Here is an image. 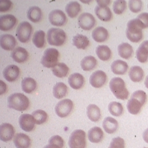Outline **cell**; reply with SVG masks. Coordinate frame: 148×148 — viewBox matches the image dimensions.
Segmentation results:
<instances>
[{
	"instance_id": "cell-1",
	"label": "cell",
	"mask_w": 148,
	"mask_h": 148,
	"mask_svg": "<svg viewBox=\"0 0 148 148\" xmlns=\"http://www.w3.org/2000/svg\"><path fill=\"white\" fill-rule=\"evenodd\" d=\"M147 101L146 92L143 90L135 92L132 94L127 104V108L130 113L134 115L139 114Z\"/></svg>"
},
{
	"instance_id": "cell-2",
	"label": "cell",
	"mask_w": 148,
	"mask_h": 148,
	"mask_svg": "<svg viewBox=\"0 0 148 148\" xmlns=\"http://www.w3.org/2000/svg\"><path fill=\"white\" fill-rule=\"evenodd\" d=\"M145 29L144 25L138 18L131 20L127 24L126 37L133 43L140 42L143 38V29Z\"/></svg>"
},
{
	"instance_id": "cell-3",
	"label": "cell",
	"mask_w": 148,
	"mask_h": 148,
	"mask_svg": "<svg viewBox=\"0 0 148 148\" xmlns=\"http://www.w3.org/2000/svg\"><path fill=\"white\" fill-rule=\"evenodd\" d=\"M8 103L9 107L16 111H24L29 106V100L28 97L21 93L16 92L8 97Z\"/></svg>"
},
{
	"instance_id": "cell-4",
	"label": "cell",
	"mask_w": 148,
	"mask_h": 148,
	"mask_svg": "<svg viewBox=\"0 0 148 148\" xmlns=\"http://www.w3.org/2000/svg\"><path fill=\"white\" fill-rule=\"evenodd\" d=\"M110 88L114 95L119 99L126 100L129 96V92L126 84L120 77H114L110 82Z\"/></svg>"
},
{
	"instance_id": "cell-5",
	"label": "cell",
	"mask_w": 148,
	"mask_h": 148,
	"mask_svg": "<svg viewBox=\"0 0 148 148\" xmlns=\"http://www.w3.org/2000/svg\"><path fill=\"white\" fill-rule=\"evenodd\" d=\"M66 39V34L61 29L51 28L47 34L48 43L52 46H61L65 43Z\"/></svg>"
},
{
	"instance_id": "cell-6",
	"label": "cell",
	"mask_w": 148,
	"mask_h": 148,
	"mask_svg": "<svg viewBox=\"0 0 148 148\" xmlns=\"http://www.w3.org/2000/svg\"><path fill=\"white\" fill-rule=\"evenodd\" d=\"M59 57L60 53L56 48H47L42 57L41 64L47 68H53L58 64Z\"/></svg>"
},
{
	"instance_id": "cell-7",
	"label": "cell",
	"mask_w": 148,
	"mask_h": 148,
	"mask_svg": "<svg viewBox=\"0 0 148 148\" xmlns=\"http://www.w3.org/2000/svg\"><path fill=\"white\" fill-rule=\"evenodd\" d=\"M70 148H85L86 146V134L82 130H76L73 131L69 140Z\"/></svg>"
},
{
	"instance_id": "cell-8",
	"label": "cell",
	"mask_w": 148,
	"mask_h": 148,
	"mask_svg": "<svg viewBox=\"0 0 148 148\" xmlns=\"http://www.w3.org/2000/svg\"><path fill=\"white\" fill-rule=\"evenodd\" d=\"M33 32L32 25L28 21H23L16 29V36L21 43H27L29 40Z\"/></svg>"
},
{
	"instance_id": "cell-9",
	"label": "cell",
	"mask_w": 148,
	"mask_h": 148,
	"mask_svg": "<svg viewBox=\"0 0 148 148\" xmlns=\"http://www.w3.org/2000/svg\"><path fill=\"white\" fill-rule=\"evenodd\" d=\"M74 103L69 99H65L58 102L56 106L55 111L57 115L61 118L67 117L73 111Z\"/></svg>"
},
{
	"instance_id": "cell-10",
	"label": "cell",
	"mask_w": 148,
	"mask_h": 148,
	"mask_svg": "<svg viewBox=\"0 0 148 148\" xmlns=\"http://www.w3.org/2000/svg\"><path fill=\"white\" fill-rule=\"evenodd\" d=\"M78 25L82 29L90 30L96 24V20L92 14L88 12L82 14L77 19Z\"/></svg>"
},
{
	"instance_id": "cell-11",
	"label": "cell",
	"mask_w": 148,
	"mask_h": 148,
	"mask_svg": "<svg viewBox=\"0 0 148 148\" xmlns=\"http://www.w3.org/2000/svg\"><path fill=\"white\" fill-rule=\"evenodd\" d=\"M48 18L51 24L56 27L64 25L67 20L65 13L62 11L58 9L52 10L49 13Z\"/></svg>"
},
{
	"instance_id": "cell-12",
	"label": "cell",
	"mask_w": 148,
	"mask_h": 148,
	"mask_svg": "<svg viewBox=\"0 0 148 148\" xmlns=\"http://www.w3.org/2000/svg\"><path fill=\"white\" fill-rule=\"evenodd\" d=\"M107 79V75L104 71L97 70L94 72L90 76L89 82L94 88H100L106 84Z\"/></svg>"
},
{
	"instance_id": "cell-13",
	"label": "cell",
	"mask_w": 148,
	"mask_h": 148,
	"mask_svg": "<svg viewBox=\"0 0 148 148\" xmlns=\"http://www.w3.org/2000/svg\"><path fill=\"white\" fill-rule=\"evenodd\" d=\"M21 129L26 132H30L34 129L36 121L33 116L29 114H23L18 119Z\"/></svg>"
},
{
	"instance_id": "cell-14",
	"label": "cell",
	"mask_w": 148,
	"mask_h": 148,
	"mask_svg": "<svg viewBox=\"0 0 148 148\" xmlns=\"http://www.w3.org/2000/svg\"><path fill=\"white\" fill-rule=\"evenodd\" d=\"M16 23V18L12 15L7 14L1 16L0 18V29L3 32L9 31L15 26Z\"/></svg>"
},
{
	"instance_id": "cell-15",
	"label": "cell",
	"mask_w": 148,
	"mask_h": 148,
	"mask_svg": "<svg viewBox=\"0 0 148 148\" xmlns=\"http://www.w3.org/2000/svg\"><path fill=\"white\" fill-rule=\"evenodd\" d=\"M15 135L13 126L8 123H4L0 127V139L4 142L9 141Z\"/></svg>"
},
{
	"instance_id": "cell-16",
	"label": "cell",
	"mask_w": 148,
	"mask_h": 148,
	"mask_svg": "<svg viewBox=\"0 0 148 148\" xmlns=\"http://www.w3.org/2000/svg\"><path fill=\"white\" fill-rule=\"evenodd\" d=\"M3 75L8 82H14L18 79L20 75V69L16 65H9L3 70Z\"/></svg>"
},
{
	"instance_id": "cell-17",
	"label": "cell",
	"mask_w": 148,
	"mask_h": 148,
	"mask_svg": "<svg viewBox=\"0 0 148 148\" xmlns=\"http://www.w3.org/2000/svg\"><path fill=\"white\" fill-rule=\"evenodd\" d=\"M0 43L1 48L6 51H11L14 49L16 45L15 38L12 35L5 34L1 36Z\"/></svg>"
},
{
	"instance_id": "cell-18",
	"label": "cell",
	"mask_w": 148,
	"mask_h": 148,
	"mask_svg": "<svg viewBox=\"0 0 148 148\" xmlns=\"http://www.w3.org/2000/svg\"><path fill=\"white\" fill-rule=\"evenodd\" d=\"M14 143L16 148H29L31 144V140L27 135L18 133L14 136Z\"/></svg>"
},
{
	"instance_id": "cell-19",
	"label": "cell",
	"mask_w": 148,
	"mask_h": 148,
	"mask_svg": "<svg viewBox=\"0 0 148 148\" xmlns=\"http://www.w3.org/2000/svg\"><path fill=\"white\" fill-rule=\"evenodd\" d=\"M11 57L14 61L21 64L25 62L28 60L29 53L25 48L18 47L13 50L11 53Z\"/></svg>"
},
{
	"instance_id": "cell-20",
	"label": "cell",
	"mask_w": 148,
	"mask_h": 148,
	"mask_svg": "<svg viewBox=\"0 0 148 148\" xmlns=\"http://www.w3.org/2000/svg\"><path fill=\"white\" fill-rule=\"evenodd\" d=\"M92 36L95 42L102 43L107 40L109 37V33L106 28L98 27L93 30Z\"/></svg>"
},
{
	"instance_id": "cell-21",
	"label": "cell",
	"mask_w": 148,
	"mask_h": 148,
	"mask_svg": "<svg viewBox=\"0 0 148 148\" xmlns=\"http://www.w3.org/2000/svg\"><path fill=\"white\" fill-rule=\"evenodd\" d=\"M68 83L73 89L78 90L83 86L84 77L82 74L74 73L69 77Z\"/></svg>"
},
{
	"instance_id": "cell-22",
	"label": "cell",
	"mask_w": 148,
	"mask_h": 148,
	"mask_svg": "<svg viewBox=\"0 0 148 148\" xmlns=\"http://www.w3.org/2000/svg\"><path fill=\"white\" fill-rule=\"evenodd\" d=\"M94 11L97 16L103 21H110L113 18L111 9L108 6L101 7L97 6Z\"/></svg>"
},
{
	"instance_id": "cell-23",
	"label": "cell",
	"mask_w": 148,
	"mask_h": 148,
	"mask_svg": "<svg viewBox=\"0 0 148 148\" xmlns=\"http://www.w3.org/2000/svg\"><path fill=\"white\" fill-rule=\"evenodd\" d=\"M129 76L131 81L134 83H139L144 79V72L141 67L135 66L130 69Z\"/></svg>"
},
{
	"instance_id": "cell-24",
	"label": "cell",
	"mask_w": 148,
	"mask_h": 148,
	"mask_svg": "<svg viewBox=\"0 0 148 148\" xmlns=\"http://www.w3.org/2000/svg\"><path fill=\"white\" fill-rule=\"evenodd\" d=\"M111 70L116 75H124L127 71L129 66L127 64L120 60H116L111 65Z\"/></svg>"
},
{
	"instance_id": "cell-25",
	"label": "cell",
	"mask_w": 148,
	"mask_h": 148,
	"mask_svg": "<svg viewBox=\"0 0 148 148\" xmlns=\"http://www.w3.org/2000/svg\"><path fill=\"white\" fill-rule=\"evenodd\" d=\"M136 55L141 63H145L148 60V40L144 41L136 51Z\"/></svg>"
},
{
	"instance_id": "cell-26",
	"label": "cell",
	"mask_w": 148,
	"mask_h": 148,
	"mask_svg": "<svg viewBox=\"0 0 148 148\" xmlns=\"http://www.w3.org/2000/svg\"><path fill=\"white\" fill-rule=\"evenodd\" d=\"M88 139L92 143H99L104 138V133L99 127H94L88 131Z\"/></svg>"
},
{
	"instance_id": "cell-27",
	"label": "cell",
	"mask_w": 148,
	"mask_h": 148,
	"mask_svg": "<svg viewBox=\"0 0 148 148\" xmlns=\"http://www.w3.org/2000/svg\"><path fill=\"white\" fill-rule=\"evenodd\" d=\"M103 127L107 133L112 134L114 133L118 129L119 123L116 119L108 117L103 121Z\"/></svg>"
},
{
	"instance_id": "cell-28",
	"label": "cell",
	"mask_w": 148,
	"mask_h": 148,
	"mask_svg": "<svg viewBox=\"0 0 148 148\" xmlns=\"http://www.w3.org/2000/svg\"><path fill=\"white\" fill-rule=\"evenodd\" d=\"M86 114L90 120L96 122L101 118L100 108L95 104H90L86 108Z\"/></svg>"
},
{
	"instance_id": "cell-29",
	"label": "cell",
	"mask_w": 148,
	"mask_h": 148,
	"mask_svg": "<svg viewBox=\"0 0 148 148\" xmlns=\"http://www.w3.org/2000/svg\"><path fill=\"white\" fill-rule=\"evenodd\" d=\"M36 81L32 77H25L21 82V88L24 92L30 94L35 91L37 88Z\"/></svg>"
},
{
	"instance_id": "cell-30",
	"label": "cell",
	"mask_w": 148,
	"mask_h": 148,
	"mask_svg": "<svg viewBox=\"0 0 148 148\" xmlns=\"http://www.w3.org/2000/svg\"><path fill=\"white\" fill-rule=\"evenodd\" d=\"M118 52L121 57L128 60L134 54V49L132 47L127 43H123L118 46Z\"/></svg>"
},
{
	"instance_id": "cell-31",
	"label": "cell",
	"mask_w": 148,
	"mask_h": 148,
	"mask_svg": "<svg viewBox=\"0 0 148 148\" xmlns=\"http://www.w3.org/2000/svg\"><path fill=\"white\" fill-rule=\"evenodd\" d=\"M65 10L68 16L71 18H74L77 16L81 10V6L77 1H71L67 4Z\"/></svg>"
},
{
	"instance_id": "cell-32",
	"label": "cell",
	"mask_w": 148,
	"mask_h": 148,
	"mask_svg": "<svg viewBox=\"0 0 148 148\" xmlns=\"http://www.w3.org/2000/svg\"><path fill=\"white\" fill-rule=\"evenodd\" d=\"M97 65V59L92 56H86L81 61L80 65L84 71H89L93 70Z\"/></svg>"
},
{
	"instance_id": "cell-33",
	"label": "cell",
	"mask_w": 148,
	"mask_h": 148,
	"mask_svg": "<svg viewBox=\"0 0 148 148\" xmlns=\"http://www.w3.org/2000/svg\"><path fill=\"white\" fill-rule=\"evenodd\" d=\"M96 53L98 58L103 61L109 60L112 56L110 48L106 45H99L96 48Z\"/></svg>"
},
{
	"instance_id": "cell-34",
	"label": "cell",
	"mask_w": 148,
	"mask_h": 148,
	"mask_svg": "<svg viewBox=\"0 0 148 148\" xmlns=\"http://www.w3.org/2000/svg\"><path fill=\"white\" fill-rule=\"evenodd\" d=\"M73 45L78 49H85L89 45V40L88 37L82 34H77L73 37Z\"/></svg>"
},
{
	"instance_id": "cell-35",
	"label": "cell",
	"mask_w": 148,
	"mask_h": 148,
	"mask_svg": "<svg viewBox=\"0 0 148 148\" xmlns=\"http://www.w3.org/2000/svg\"><path fill=\"white\" fill-rule=\"evenodd\" d=\"M28 18L33 23H38L42 18V12L38 6H32L27 11Z\"/></svg>"
},
{
	"instance_id": "cell-36",
	"label": "cell",
	"mask_w": 148,
	"mask_h": 148,
	"mask_svg": "<svg viewBox=\"0 0 148 148\" xmlns=\"http://www.w3.org/2000/svg\"><path fill=\"white\" fill-rule=\"evenodd\" d=\"M67 86L63 83H57L53 88V94L57 99H62L65 97L67 92Z\"/></svg>"
},
{
	"instance_id": "cell-37",
	"label": "cell",
	"mask_w": 148,
	"mask_h": 148,
	"mask_svg": "<svg viewBox=\"0 0 148 148\" xmlns=\"http://www.w3.org/2000/svg\"><path fill=\"white\" fill-rule=\"evenodd\" d=\"M52 71L56 76L62 78L67 75L69 71V68L64 63H58L52 69Z\"/></svg>"
},
{
	"instance_id": "cell-38",
	"label": "cell",
	"mask_w": 148,
	"mask_h": 148,
	"mask_svg": "<svg viewBox=\"0 0 148 148\" xmlns=\"http://www.w3.org/2000/svg\"><path fill=\"white\" fill-rule=\"evenodd\" d=\"M45 33L39 30L36 32L33 36L32 41L33 44L38 48H43L45 45Z\"/></svg>"
},
{
	"instance_id": "cell-39",
	"label": "cell",
	"mask_w": 148,
	"mask_h": 148,
	"mask_svg": "<svg viewBox=\"0 0 148 148\" xmlns=\"http://www.w3.org/2000/svg\"><path fill=\"white\" fill-rule=\"evenodd\" d=\"M108 111L112 115L115 117H119L123 113V107L122 104L117 102H112L109 104Z\"/></svg>"
},
{
	"instance_id": "cell-40",
	"label": "cell",
	"mask_w": 148,
	"mask_h": 148,
	"mask_svg": "<svg viewBox=\"0 0 148 148\" xmlns=\"http://www.w3.org/2000/svg\"><path fill=\"white\" fill-rule=\"evenodd\" d=\"M34 118L36 123L37 125H41L46 122L48 119V114L45 111L38 110L34 111L32 114Z\"/></svg>"
},
{
	"instance_id": "cell-41",
	"label": "cell",
	"mask_w": 148,
	"mask_h": 148,
	"mask_svg": "<svg viewBox=\"0 0 148 148\" xmlns=\"http://www.w3.org/2000/svg\"><path fill=\"white\" fill-rule=\"evenodd\" d=\"M127 8V2L124 0H117L113 2V10L117 15L122 14Z\"/></svg>"
},
{
	"instance_id": "cell-42",
	"label": "cell",
	"mask_w": 148,
	"mask_h": 148,
	"mask_svg": "<svg viewBox=\"0 0 148 148\" xmlns=\"http://www.w3.org/2000/svg\"><path fill=\"white\" fill-rule=\"evenodd\" d=\"M129 8L134 13H138L143 8V2L141 0H130L129 1Z\"/></svg>"
},
{
	"instance_id": "cell-43",
	"label": "cell",
	"mask_w": 148,
	"mask_h": 148,
	"mask_svg": "<svg viewBox=\"0 0 148 148\" xmlns=\"http://www.w3.org/2000/svg\"><path fill=\"white\" fill-rule=\"evenodd\" d=\"M108 148H125L124 140L120 137L112 139Z\"/></svg>"
},
{
	"instance_id": "cell-44",
	"label": "cell",
	"mask_w": 148,
	"mask_h": 148,
	"mask_svg": "<svg viewBox=\"0 0 148 148\" xmlns=\"http://www.w3.org/2000/svg\"><path fill=\"white\" fill-rule=\"evenodd\" d=\"M48 143L49 144L57 145L62 148H63L64 147V144H65L64 139L58 135H55L51 137L49 140Z\"/></svg>"
},
{
	"instance_id": "cell-45",
	"label": "cell",
	"mask_w": 148,
	"mask_h": 148,
	"mask_svg": "<svg viewBox=\"0 0 148 148\" xmlns=\"http://www.w3.org/2000/svg\"><path fill=\"white\" fill-rule=\"evenodd\" d=\"M12 6V2L10 0H2L0 1V11L4 12L8 11Z\"/></svg>"
},
{
	"instance_id": "cell-46",
	"label": "cell",
	"mask_w": 148,
	"mask_h": 148,
	"mask_svg": "<svg viewBox=\"0 0 148 148\" xmlns=\"http://www.w3.org/2000/svg\"><path fill=\"white\" fill-rule=\"evenodd\" d=\"M137 18L140 20L143 25H144V28H148V13L147 12H143L137 16Z\"/></svg>"
},
{
	"instance_id": "cell-47",
	"label": "cell",
	"mask_w": 148,
	"mask_h": 148,
	"mask_svg": "<svg viewBox=\"0 0 148 148\" xmlns=\"http://www.w3.org/2000/svg\"><path fill=\"white\" fill-rule=\"evenodd\" d=\"M97 2L98 3V6L101 7H106L110 4L111 1L110 0H99L97 1Z\"/></svg>"
},
{
	"instance_id": "cell-48",
	"label": "cell",
	"mask_w": 148,
	"mask_h": 148,
	"mask_svg": "<svg viewBox=\"0 0 148 148\" xmlns=\"http://www.w3.org/2000/svg\"><path fill=\"white\" fill-rule=\"evenodd\" d=\"M0 84H1V95L3 94L6 91V85L3 82L2 80H0Z\"/></svg>"
},
{
	"instance_id": "cell-49",
	"label": "cell",
	"mask_w": 148,
	"mask_h": 148,
	"mask_svg": "<svg viewBox=\"0 0 148 148\" xmlns=\"http://www.w3.org/2000/svg\"><path fill=\"white\" fill-rule=\"evenodd\" d=\"M143 138L144 140L148 144V129L146 130L144 133H143Z\"/></svg>"
},
{
	"instance_id": "cell-50",
	"label": "cell",
	"mask_w": 148,
	"mask_h": 148,
	"mask_svg": "<svg viewBox=\"0 0 148 148\" xmlns=\"http://www.w3.org/2000/svg\"><path fill=\"white\" fill-rule=\"evenodd\" d=\"M43 148H62L61 147L56 145V144H49L46 145Z\"/></svg>"
},
{
	"instance_id": "cell-51",
	"label": "cell",
	"mask_w": 148,
	"mask_h": 148,
	"mask_svg": "<svg viewBox=\"0 0 148 148\" xmlns=\"http://www.w3.org/2000/svg\"><path fill=\"white\" fill-rule=\"evenodd\" d=\"M144 84H145V85L146 88H147V89H148V76H147L146 77V78H145Z\"/></svg>"
},
{
	"instance_id": "cell-52",
	"label": "cell",
	"mask_w": 148,
	"mask_h": 148,
	"mask_svg": "<svg viewBox=\"0 0 148 148\" xmlns=\"http://www.w3.org/2000/svg\"></svg>"
},
{
	"instance_id": "cell-53",
	"label": "cell",
	"mask_w": 148,
	"mask_h": 148,
	"mask_svg": "<svg viewBox=\"0 0 148 148\" xmlns=\"http://www.w3.org/2000/svg\"></svg>"
}]
</instances>
